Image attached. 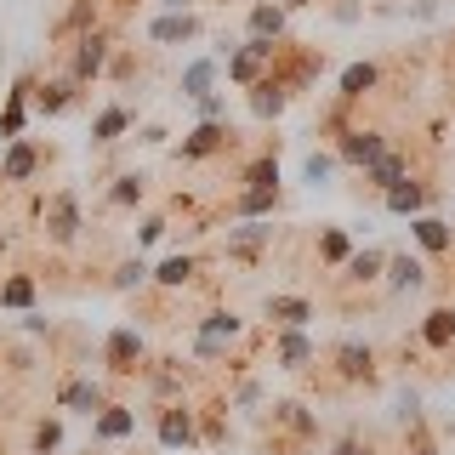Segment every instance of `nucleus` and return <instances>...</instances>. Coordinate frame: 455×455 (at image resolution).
<instances>
[{
    "instance_id": "obj_9",
    "label": "nucleus",
    "mask_w": 455,
    "mask_h": 455,
    "mask_svg": "<svg viewBox=\"0 0 455 455\" xmlns=\"http://www.w3.org/2000/svg\"><path fill=\"white\" fill-rule=\"evenodd\" d=\"M57 410H75V416H97V410H108V393L97 387V381H85V376H68L63 387H57Z\"/></svg>"
},
{
    "instance_id": "obj_10",
    "label": "nucleus",
    "mask_w": 455,
    "mask_h": 455,
    "mask_svg": "<svg viewBox=\"0 0 455 455\" xmlns=\"http://www.w3.org/2000/svg\"><path fill=\"white\" fill-rule=\"evenodd\" d=\"M234 132H228V120H199L188 137H182V160H211V154H222Z\"/></svg>"
},
{
    "instance_id": "obj_17",
    "label": "nucleus",
    "mask_w": 455,
    "mask_h": 455,
    "mask_svg": "<svg viewBox=\"0 0 455 455\" xmlns=\"http://www.w3.org/2000/svg\"><path fill=\"white\" fill-rule=\"evenodd\" d=\"M132 433H137V410L132 404H108V410L92 416V438H97V444H120V438H132Z\"/></svg>"
},
{
    "instance_id": "obj_19",
    "label": "nucleus",
    "mask_w": 455,
    "mask_h": 455,
    "mask_svg": "<svg viewBox=\"0 0 455 455\" xmlns=\"http://www.w3.org/2000/svg\"><path fill=\"white\" fill-rule=\"evenodd\" d=\"M148 40H160V46H182V40H199V18H194V12H160V18L148 23Z\"/></svg>"
},
{
    "instance_id": "obj_42",
    "label": "nucleus",
    "mask_w": 455,
    "mask_h": 455,
    "mask_svg": "<svg viewBox=\"0 0 455 455\" xmlns=\"http://www.w3.org/2000/svg\"><path fill=\"white\" fill-rule=\"evenodd\" d=\"M331 455H364V450H359V438H341V444H331Z\"/></svg>"
},
{
    "instance_id": "obj_25",
    "label": "nucleus",
    "mask_w": 455,
    "mask_h": 455,
    "mask_svg": "<svg viewBox=\"0 0 455 455\" xmlns=\"http://www.w3.org/2000/svg\"><path fill=\"white\" fill-rule=\"evenodd\" d=\"M421 347H433V353H450L455 347V307H433L421 319Z\"/></svg>"
},
{
    "instance_id": "obj_43",
    "label": "nucleus",
    "mask_w": 455,
    "mask_h": 455,
    "mask_svg": "<svg viewBox=\"0 0 455 455\" xmlns=\"http://www.w3.org/2000/svg\"><path fill=\"white\" fill-rule=\"evenodd\" d=\"M154 6H165V12H188L194 0H154Z\"/></svg>"
},
{
    "instance_id": "obj_15",
    "label": "nucleus",
    "mask_w": 455,
    "mask_h": 455,
    "mask_svg": "<svg viewBox=\"0 0 455 455\" xmlns=\"http://www.w3.org/2000/svg\"><path fill=\"white\" fill-rule=\"evenodd\" d=\"M319 359V347H313L307 331H274V364L279 370H307Z\"/></svg>"
},
{
    "instance_id": "obj_46",
    "label": "nucleus",
    "mask_w": 455,
    "mask_h": 455,
    "mask_svg": "<svg viewBox=\"0 0 455 455\" xmlns=\"http://www.w3.org/2000/svg\"><path fill=\"white\" fill-rule=\"evenodd\" d=\"M0 256H6V228H0Z\"/></svg>"
},
{
    "instance_id": "obj_23",
    "label": "nucleus",
    "mask_w": 455,
    "mask_h": 455,
    "mask_svg": "<svg viewBox=\"0 0 455 455\" xmlns=\"http://www.w3.org/2000/svg\"><path fill=\"white\" fill-rule=\"evenodd\" d=\"M381 279H387V291H398V296H404V291H421V284H427V262H421V256H387V274H381Z\"/></svg>"
},
{
    "instance_id": "obj_20",
    "label": "nucleus",
    "mask_w": 455,
    "mask_h": 455,
    "mask_svg": "<svg viewBox=\"0 0 455 455\" xmlns=\"http://www.w3.org/2000/svg\"><path fill=\"white\" fill-rule=\"evenodd\" d=\"M376 85H381V68L376 63H347V68H341V80H336V97H341V103H364Z\"/></svg>"
},
{
    "instance_id": "obj_28",
    "label": "nucleus",
    "mask_w": 455,
    "mask_h": 455,
    "mask_svg": "<svg viewBox=\"0 0 455 455\" xmlns=\"http://www.w3.org/2000/svg\"><path fill=\"white\" fill-rule=\"evenodd\" d=\"M284 103H291V92H284V85H279L274 75L251 85V114H256V120H279V114H284Z\"/></svg>"
},
{
    "instance_id": "obj_3",
    "label": "nucleus",
    "mask_w": 455,
    "mask_h": 455,
    "mask_svg": "<svg viewBox=\"0 0 455 455\" xmlns=\"http://www.w3.org/2000/svg\"><path fill=\"white\" fill-rule=\"evenodd\" d=\"M40 222H46V239H52V245H75L80 228H85V217H80V194H75V188L46 194V205H40Z\"/></svg>"
},
{
    "instance_id": "obj_21",
    "label": "nucleus",
    "mask_w": 455,
    "mask_h": 455,
    "mask_svg": "<svg viewBox=\"0 0 455 455\" xmlns=\"http://www.w3.org/2000/svg\"><path fill=\"white\" fill-rule=\"evenodd\" d=\"M80 103V80H46V85H35V114H46V120H52V114H63V108H75Z\"/></svg>"
},
{
    "instance_id": "obj_41",
    "label": "nucleus",
    "mask_w": 455,
    "mask_h": 455,
    "mask_svg": "<svg viewBox=\"0 0 455 455\" xmlns=\"http://www.w3.org/2000/svg\"><path fill=\"white\" fill-rule=\"evenodd\" d=\"M331 18H336V23H359V6H353V0H336Z\"/></svg>"
},
{
    "instance_id": "obj_31",
    "label": "nucleus",
    "mask_w": 455,
    "mask_h": 455,
    "mask_svg": "<svg viewBox=\"0 0 455 455\" xmlns=\"http://www.w3.org/2000/svg\"><path fill=\"white\" fill-rule=\"evenodd\" d=\"M194 274H199V262H194V256H165V262L154 267V284H160V291H188Z\"/></svg>"
},
{
    "instance_id": "obj_45",
    "label": "nucleus",
    "mask_w": 455,
    "mask_h": 455,
    "mask_svg": "<svg viewBox=\"0 0 455 455\" xmlns=\"http://www.w3.org/2000/svg\"><path fill=\"white\" fill-rule=\"evenodd\" d=\"M410 455H438V450H427V444H416V450H410Z\"/></svg>"
},
{
    "instance_id": "obj_38",
    "label": "nucleus",
    "mask_w": 455,
    "mask_h": 455,
    "mask_svg": "<svg viewBox=\"0 0 455 455\" xmlns=\"http://www.w3.org/2000/svg\"><path fill=\"white\" fill-rule=\"evenodd\" d=\"M57 444H63V421H40L35 427V455H52Z\"/></svg>"
},
{
    "instance_id": "obj_29",
    "label": "nucleus",
    "mask_w": 455,
    "mask_h": 455,
    "mask_svg": "<svg viewBox=\"0 0 455 455\" xmlns=\"http://www.w3.org/2000/svg\"><path fill=\"white\" fill-rule=\"evenodd\" d=\"M125 132H132V108H125V103H108V108H103V114L92 120V142H97V148H108V142H120Z\"/></svg>"
},
{
    "instance_id": "obj_39",
    "label": "nucleus",
    "mask_w": 455,
    "mask_h": 455,
    "mask_svg": "<svg viewBox=\"0 0 455 455\" xmlns=\"http://www.w3.org/2000/svg\"><path fill=\"white\" fill-rule=\"evenodd\" d=\"M199 120H228V103H222V92H211V97H199Z\"/></svg>"
},
{
    "instance_id": "obj_27",
    "label": "nucleus",
    "mask_w": 455,
    "mask_h": 455,
    "mask_svg": "<svg viewBox=\"0 0 455 455\" xmlns=\"http://www.w3.org/2000/svg\"><path fill=\"white\" fill-rule=\"evenodd\" d=\"M274 211H279V194H251V188H239L234 199H228V217H245V222H274Z\"/></svg>"
},
{
    "instance_id": "obj_4",
    "label": "nucleus",
    "mask_w": 455,
    "mask_h": 455,
    "mask_svg": "<svg viewBox=\"0 0 455 455\" xmlns=\"http://www.w3.org/2000/svg\"><path fill=\"white\" fill-rule=\"evenodd\" d=\"M108 28H85V35L75 40V52H68V80H80V85H92V80H103V68H108Z\"/></svg>"
},
{
    "instance_id": "obj_32",
    "label": "nucleus",
    "mask_w": 455,
    "mask_h": 455,
    "mask_svg": "<svg viewBox=\"0 0 455 455\" xmlns=\"http://www.w3.org/2000/svg\"><path fill=\"white\" fill-rule=\"evenodd\" d=\"M341 274H347V284H376L381 274H387V256H381V251H353Z\"/></svg>"
},
{
    "instance_id": "obj_7",
    "label": "nucleus",
    "mask_w": 455,
    "mask_h": 455,
    "mask_svg": "<svg viewBox=\"0 0 455 455\" xmlns=\"http://www.w3.org/2000/svg\"><path fill=\"white\" fill-rule=\"evenodd\" d=\"M381 154H387V137H381V132H364V125H353V132H341L336 137V160L341 165H376L381 160Z\"/></svg>"
},
{
    "instance_id": "obj_2",
    "label": "nucleus",
    "mask_w": 455,
    "mask_h": 455,
    "mask_svg": "<svg viewBox=\"0 0 455 455\" xmlns=\"http://www.w3.org/2000/svg\"><path fill=\"white\" fill-rule=\"evenodd\" d=\"M279 52H284V40H245V46H234V57H228V80L234 85L267 80L274 63H279Z\"/></svg>"
},
{
    "instance_id": "obj_44",
    "label": "nucleus",
    "mask_w": 455,
    "mask_h": 455,
    "mask_svg": "<svg viewBox=\"0 0 455 455\" xmlns=\"http://www.w3.org/2000/svg\"><path fill=\"white\" fill-rule=\"evenodd\" d=\"M279 6H284V12H296V6H313V0H279Z\"/></svg>"
},
{
    "instance_id": "obj_22",
    "label": "nucleus",
    "mask_w": 455,
    "mask_h": 455,
    "mask_svg": "<svg viewBox=\"0 0 455 455\" xmlns=\"http://www.w3.org/2000/svg\"><path fill=\"white\" fill-rule=\"evenodd\" d=\"M364 182H370V188H381V194H393L398 182H410V160L398 148H387L376 165H364Z\"/></svg>"
},
{
    "instance_id": "obj_16",
    "label": "nucleus",
    "mask_w": 455,
    "mask_h": 455,
    "mask_svg": "<svg viewBox=\"0 0 455 455\" xmlns=\"http://www.w3.org/2000/svg\"><path fill=\"white\" fill-rule=\"evenodd\" d=\"M267 319H274V331H307V319H319V307L307 302V296H267Z\"/></svg>"
},
{
    "instance_id": "obj_14",
    "label": "nucleus",
    "mask_w": 455,
    "mask_h": 455,
    "mask_svg": "<svg viewBox=\"0 0 455 455\" xmlns=\"http://www.w3.org/2000/svg\"><path fill=\"white\" fill-rule=\"evenodd\" d=\"M40 171V148L28 137H18V142H6V154H0V182L6 188H18V182H28Z\"/></svg>"
},
{
    "instance_id": "obj_5",
    "label": "nucleus",
    "mask_w": 455,
    "mask_h": 455,
    "mask_svg": "<svg viewBox=\"0 0 455 455\" xmlns=\"http://www.w3.org/2000/svg\"><path fill=\"white\" fill-rule=\"evenodd\" d=\"M142 353H148V341H142L137 324H114L108 341H103V364H108V376H137V370H142Z\"/></svg>"
},
{
    "instance_id": "obj_35",
    "label": "nucleus",
    "mask_w": 455,
    "mask_h": 455,
    "mask_svg": "<svg viewBox=\"0 0 455 455\" xmlns=\"http://www.w3.org/2000/svg\"><path fill=\"white\" fill-rule=\"evenodd\" d=\"M148 279H154V267L142 262V256H125V262L114 267V279H108V284H114V291H142Z\"/></svg>"
},
{
    "instance_id": "obj_30",
    "label": "nucleus",
    "mask_w": 455,
    "mask_h": 455,
    "mask_svg": "<svg viewBox=\"0 0 455 455\" xmlns=\"http://www.w3.org/2000/svg\"><path fill=\"white\" fill-rule=\"evenodd\" d=\"M35 296H40L35 274H12V279H0V307H12V313H35Z\"/></svg>"
},
{
    "instance_id": "obj_12",
    "label": "nucleus",
    "mask_w": 455,
    "mask_h": 455,
    "mask_svg": "<svg viewBox=\"0 0 455 455\" xmlns=\"http://www.w3.org/2000/svg\"><path fill=\"white\" fill-rule=\"evenodd\" d=\"M433 199H438V188H433V182H416V177H410V182H398L393 194H381V205H387L393 217H410V222H416L421 211L433 205Z\"/></svg>"
},
{
    "instance_id": "obj_8",
    "label": "nucleus",
    "mask_w": 455,
    "mask_h": 455,
    "mask_svg": "<svg viewBox=\"0 0 455 455\" xmlns=\"http://www.w3.org/2000/svg\"><path fill=\"white\" fill-rule=\"evenodd\" d=\"M28 108H35V75H18V85L6 92V108H0V142H18L23 137Z\"/></svg>"
},
{
    "instance_id": "obj_34",
    "label": "nucleus",
    "mask_w": 455,
    "mask_h": 455,
    "mask_svg": "<svg viewBox=\"0 0 455 455\" xmlns=\"http://www.w3.org/2000/svg\"><path fill=\"white\" fill-rule=\"evenodd\" d=\"M142 194H148V177H142V171H125V177H114V188H108V205L132 211V205H142Z\"/></svg>"
},
{
    "instance_id": "obj_33",
    "label": "nucleus",
    "mask_w": 455,
    "mask_h": 455,
    "mask_svg": "<svg viewBox=\"0 0 455 455\" xmlns=\"http://www.w3.org/2000/svg\"><path fill=\"white\" fill-rule=\"evenodd\" d=\"M211 85H217V57H199V63L182 68V97H211Z\"/></svg>"
},
{
    "instance_id": "obj_40",
    "label": "nucleus",
    "mask_w": 455,
    "mask_h": 455,
    "mask_svg": "<svg viewBox=\"0 0 455 455\" xmlns=\"http://www.w3.org/2000/svg\"><path fill=\"white\" fill-rule=\"evenodd\" d=\"M165 228H171L165 217H148V222H142V228H137V245H154V239H160V234H165Z\"/></svg>"
},
{
    "instance_id": "obj_26",
    "label": "nucleus",
    "mask_w": 455,
    "mask_h": 455,
    "mask_svg": "<svg viewBox=\"0 0 455 455\" xmlns=\"http://www.w3.org/2000/svg\"><path fill=\"white\" fill-rule=\"evenodd\" d=\"M239 188H251V194H279V154H256V160L239 171Z\"/></svg>"
},
{
    "instance_id": "obj_6",
    "label": "nucleus",
    "mask_w": 455,
    "mask_h": 455,
    "mask_svg": "<svg viewBox=\"0 0 455 455\" xmlns=\"http://www.w3.org/2000/svg\"><path fill=\"white\" fill-rule=\"evenodd\" d=\"M267 245H274V222H239V228H228L222 256L228 262H256Z\"/></svg>"
},
{
    "instance_id": "obj_18",
    "label": "nucleus",
    "mask_w": 455,
    "mask_h": 455,
    "mask_svg": "<svg viewBox=\"0 0 455 455\" xmlns=\"http://www.w3.org/2000/svg\"><path fill=\"white\" fill-rule=\"evenodd\" d=\"M410 239L427 251V256H444V251H455V228L444 222V217H433V211H421L416 222H410Z\"/></svg>"
},
{
    "instance_id": "obj_37",
    "label": "nucleus",
    "mask_w": 455,
    "mask_h": 455,
    "mask_svg": "<svg viewBox=\"0 0 455 455\" xmlns=\"http://www.w3.org/2000/svg\"><path fill=\"white\" fill-rule=\"evenodd\" d=\"M336 165H341V160H336V148H331V154H324V148H313L307 160H302V182H324Z\"/></svg>"
},
{
    "instance_id": "obj_13",
    "label": "nucleus",
    "mask_w": 455,
    "mask_h": 455,
    "mask_svg": "<svg viewBox=\"0 0 455 455\" xmlns=\"http://www.w3.org/2000/svg\"><path fill=\"white\" fill-rule=\"evenodd\" d=\"M336 376L341 381H370L376 376V347H370V341H336Z\"/></svg>"
},
{
    "instance_id": "obj_11",
    "label": "nucleus",
    "mask_w": 455,
    "mask_h": 455,
    "mask_svg": "<svg viewBox=\"0 0 455 455\" xmlns=\"http://www.w3.org/2000/svg\"><path fill=\"white\" fill-rule=\"evenodd\" d=\"M154 433H160V444L165 450H188L194 444V410L188 404H182V398H177V404H160V427H154Z\"/></svg>"
},
{
    "instance_id": "obj_47",
    "label": "nucleus",
    "mask_w": 455,
    "mask_h": 455,
    "mask_svg": "<svg viewBox=\"0 0 455 455\" xmlns=\"http://www.w3.org/2000/svg\"><path fill=\"white\" fill-rule=\"evenodd\" d=\"M450 80H455V52H450Z\"/></svg>"
},
{
    "instance_id": "obj_24",
    "label": "nucleus",
    "mask_w": 455,
    "mask_h": 455,
    "mask_svg": "<svg viewBox=\"0 0 455 455\" xmlns=\"http://www.w3.org/2000/svg\"><path fill=\"white\" fill-rule=\"evenodd\" d=\"M245 28H251L245 40H284V6H279V0H256Z\"/></svg>"
},
{
    "instance_id": "obj_36",
    "label": "nucleus",
    "mask_w": 455,
    "mask_h": 455,
    "mask_svg": "<svg viewBox=\"0 0 455 455\" xmlns=\"http://www.w3.org/2000/svg\"><path fill=\"white\" fill-rule=\"evenodd\" d=\"M347 256H353V239L341 234V228H324V234H319V262L347 267Z\"/></svg>"
},
{
    "instance_id": "obj_1",
    "label": "nucleus",
    "mask_w": 455,
    "mask_h": 455,
    "mask_svg": "<svg viewBox=\"0 0 455 455\" xmlns=\"http://www.w3.org/2000/svg\"><path fill=\"white\" fill-rule=\"evenodd\" d=\"M239 331H245V319H239V313H228V307L205 313V319L194 324V359H199V364H217L222 353L239 341Z\"/></svg>"
}]
</instances>
